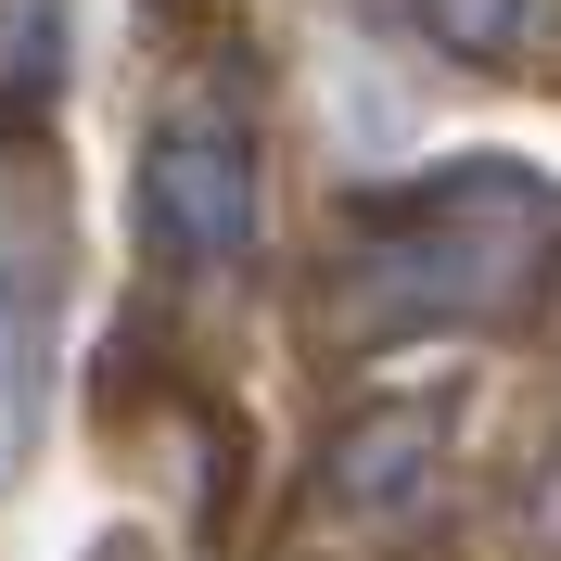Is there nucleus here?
Here are the masks:
<instances>
[{"label":"nucleus","instance_id":"f257e3e1","mask_svg":"<svg viewBox=\"0 0 561 561\" xmlns=\"http://www.w3.org/2000/svg\"><path fill=\"white\" fill-rule=\"evenodd\" d=\"M153 217L179 230V255H243L255 192H243V167H230L217 140H167V153H153Z\"/></svg>","mask_w":561,"mask_h":561}]
</instances>
